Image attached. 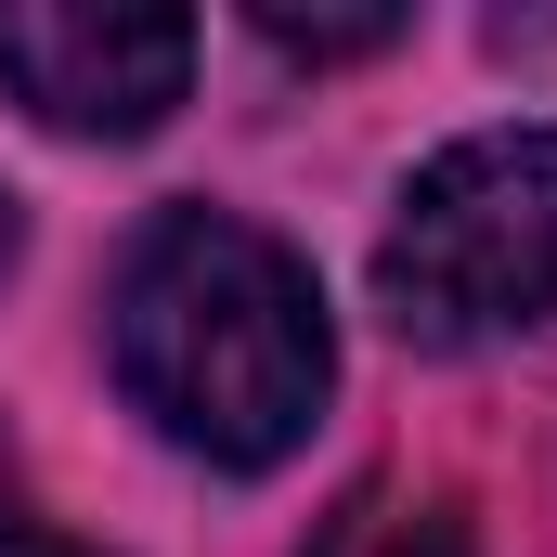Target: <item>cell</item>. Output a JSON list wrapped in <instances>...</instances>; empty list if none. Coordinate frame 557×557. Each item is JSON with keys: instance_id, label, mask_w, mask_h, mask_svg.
I'll list each match as a JSON object with an SVG mask.
<instances>
[{"instance_id": "1", "label": "cell", "mask_w": 557, "mask_h": 557, "mask_svg": "<svg viewBox=\"0 0 557 557\" xmlns=\"http://www.w3.org/2000/svg\"><path fill=\"white\" fill-rule=\"evenodd\" d=\"M104 337L117 389L208 467H285L337 389V324L311 260L234 208H156L117 260Z\"/></svg>"}, {"instance_id": "2", "label": "cell", "mask_w": 557, "mask_h": 557, "mask_svg": "<svg viewBox=\"0 0 557 557\" xmlns=\"http://www.w3.org/2000/svg\"><path fill=\"white\" fill-rule=\"evenodd\" d=\"M376 311L428 350L557 324V131L441 143L376 234Z\"/></svg>"}, {"instance_id": "3", "label": "cell", "mask_w": 557, "mask_h": 557, "mask_svg": "<svg viewBox=\"0 0 557 557\" xmlns=\"http://www.w3.org/2000/svg\"><path fill=\"white\" fill-rule=\"evenodd\" d=\"M195 78V13L169 0H0V91L65 143H143Z\"/></svg>"}, {"instance_id": "4", "label": "cell", "mask_w": 557, "mask_h": 557, "mask_svg": "<svg viewBox=\"0 0 557 557\" xmlns=\"http://www.w3.org/2000/svg\"><path fill=\"white\" fill-rule=\"evenodd\" d=\"M311 557H467V532H454L441 493H350Z\"/></svg>"}, {"instance_id": "5", "label": "cell", "mask_w": 557, "mask_h": 557, "mask_svg": "<svg viewBox=\"0 0 557 557\" xmlns=\"http://www.w3.org/2000/svg\"><path fill=\"white\" fill-rule=\"evenodd\" d=\"M247 26H260L273 52H311V65H337V52H389V39H403V13H389V0H363V13H311V0H247Z\"/></svg>"}, {"instance_id": "6", "label": "cell", "mask_w": 557, "mask_h": 557, "mask_svg": "<svg viewBox=\"0 0 557 557\" xmlns=\"http://www.w3.org/2000/svg\"><path fill=\"white\" fill-rule=\"evenodd\" d=\"M0 557H78V545H52L39 519H0Z\"/></svg>"}, {"instance_id": "7", "label": "cell", "mask_w": 557, "mask_h": 557, "mask_svg": "<svg viewBox=\"0 0 557 557\" xmlns=\"http://www.w3.org/2000/svg\"><path fill=\"white\" fill-rule=\"evenodd\" d=\"M13 260H26V208H13V182H0V285H13Z\"/></svg>"}, {"instance_id": "8", "label": "cell", "mask_w": 557, "mask_h": 557, "mask_svg": "<svg viewBox=\"0 0 557 557\" xmlns=\"http://www.w3.org/2000/svg\"><path fill=\"white\" fill-rule=\"evenodd\" d=\"M0 519H26V506H13V454H0Z\"/></svg>"}]
</instances>
